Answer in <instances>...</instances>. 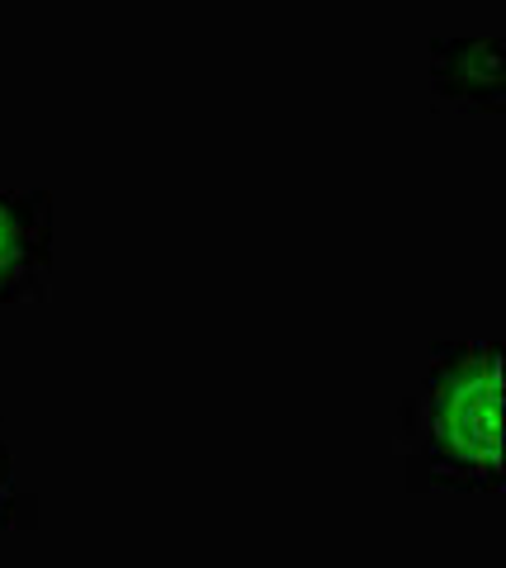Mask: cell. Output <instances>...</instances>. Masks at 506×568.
Segmentation results:
<instances>
[{
    "label": "cell",
    "mask_w": 506,
    "mask_h": 568,
    "mask_svg": "<svg viewBox=\"0 0 506 568\" xmlns=\"http://www.w3.org/2000/svg\"><path fill=\"white\" fill-rule=\"evenodd\" d=\"M435 95L464 110L497 114L506 100V48L502 39H441L431 48Z\"/></svg>",
    "instance_id": "3"
},
{
    "label": "cell",
    "mask_w": 506,
    "mask_h": 568,
    "mask_svg": "<svg viewBox=\"0 0 506 568\" xmlns=\"http://www.w3.org/2000/svg\"><path fill=\"white\" fill-rule=\"evenodd\" d=\"M52 256V213L39 190H0V304L33 298Z\"/></svg>",
    "instance_id": "2"
},
{
    "label": "cell",
    "mask_w": 506,
    "mask_h": 568,
    "mask_svg": "<svg viewBox=\"0 0 506 568\" xmlns=\"http://www.w3.org/2000/svg\"><path fill=\"white\" fill-rule=\"evenodd\" d=\"M10 497H14V484H10V455H6V446H0V521H6V511H10Z\"/></svg>",
    "instance_id": "4"
},
{
    "label": "cell",
    "mask_w": 506,
    "mask_h": 568,
    "mask_svg": "<svg viewBox=\"0 0 506 568\" xmlns=\"http://www.w3.org/2000/svg\"><path fill=\"white\" fill-rule=\"evenodd\" d=\"M407 446L431 484L455 493L502 488V351L455 342L431 361L403 417Z\"/></svg>",
    "instance_id": "1"
}]
</instances>
